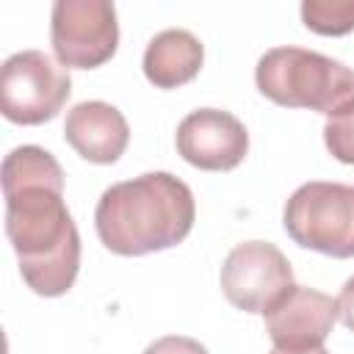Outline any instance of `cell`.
<instances>
[{
  "label": "cell",
  "instance_id": "1",
  "mask_svg": "<svg viewBox=\"0 0 354 354\" xmlns=\"http://www.w3.org/2000/svg\"><path fill=\"white\" fill-rule=\"evenodd\" d=\"M6 235L25 285L39 296H64L80 268V235L64 202V169L41 147L25 144L3 160Z\"/></svg>",
  "mask_w": 354,
  "mask_h": 354
},
{
  "label": "cell",
  "instance_id": "2",
  "mask_svg": "<svg viewBox=\"0 0 354 354\" xmlns=\"http://www.w3.org/2000/svg\"><path fill=\"white\" fill-rule=\"evenodd\" d=\"M196 205L191 188L169 171L113 183L102 191L94 227L105 249L122 257H141L183 243L194 227Z\"/></svg>",
  "mask_w": 354,
  "mask_h": 354
},
{
  "label": "cell",
  "instance_id": "3",
  "mask_svg": "<svg viewBox=\"0 0 354 354\" xmlns=\"http://www.w3.org/2000/svg\"><path fill=\"white\" fill-rule=\"evenodd\" d=\"M254 83L282 108L337 113L354 102V69L304 47H274L260 55Z\"/></svg>",
  "mask_w": 354,
  "mask_h": 354
},
{
  "label": "cell",
  "instance_id": "4",
  "mask_svg": "<svg viewBox=\"0 0 354 354\" xmlns=\"http://www.w3.org/2000/svg\"><path fill=\"white\" fill-rule=\"evenodd\" d=\"M293 243L326 257H354V185L313 180L299 185L282 210Z\"/></svg>",
  "mask_w": 354,
  "mask_h": 354
},
{
  "label": "cell",
  "instance_id": "5",
  "mask_svg": "<svg viewBox=\"0 0 354 354\" xmlns=\"http://www.w3.org/2000/svg\"><path fill=\"white\" fill-rule=\"evenodd\" d=\"M72 94L66 66L41 50H22L3 61L0 111L14 124H44L58 116Z\"/></svg>",
  "mask_w": 354,
  "mask_h": 354
},
{
  "label": "cell",
  "instance_id": "6",
  "mask_svg": "<svg viewBox=\"0 0 354 354\" xmlns=\"http://www.w3.org/2000/svg\"><path fill=\"white\" fill-rule=\"evenodd\" d=\"M50 44L61 66L94 69L119 44L116 8L108 0H58L50 14Z\"/></svg>",
  "mask_w": 354,
  "mask_h": 354
},
{
  "label": "cell",
  "instance_id": "7",
  "mask_svg": "<svg viewBox=\"0 0 354 354\" xmlns=\"http://www.w3.org/2000/svg\"><path fill=\"white\" fill-rule=\"evenodd\" d=\"M293 285L288 257L268 241H243L221 266V290L243 313H266Z\"/></svg>",
  "mask_w": 354,
  "mask_h": 354
},
{
  "label": "cell",
  "instance_id": "8",
  "mask_svg": "<svg viewBox=\"0 0 354 354\" xmlns=\"http://www.w3.org/2000/svg\"><path fill=\"white\" fill-rule=\"evenodd\" d=\"M266 332L279 351H313L329 337L337 318V299L324 290L290 285L266 313Z\"/></svg>",
  "mask_w": 354,
  "mask_h": 354
},
{
  "label": "cell",
  "instance_id": "9",
  "mask_svg": "<svg viewBox=\"0 0 354 354\" xmlns=\"http://www.w3.org/2000/svg\"><path fill=\"white\" fill-rule=\"evenodd\" d=\"M174 144L185 163L202 171H230L246 158L249 133L230 111L199 108L177 124Z\"/></svg>",
  "mask_w": 354,
  "mask_h": 354
},
{
  "label": "cell",
  "instance_id": "10",
  "mask_svg": "<svg viewBox=\"0 0 354 354\" xmlns=\"http://www.w3.org/2000/svg\"><path fill=\"white\" fill-rule=\"evenodd\" d=\"M66 144L88 163H116L130 141V127L122 111L102 100L77 102L64 122Z\"/></svg>",
  "mask_w": 354,
  "mask_h": 354
},
{
  "label": "cell",
  "instance_id": "11",
  "mask_svg": "<svg viewBox=\"0 0 354 354\" xmlns=\"http://www.w3.org/2000/svg\"><path fill=\"white\" fill-rule=\"evenodd\" d=\"M205 61L202 41L185 28L160 30L144 50V77L155 88H180L191 83Z\"/></svg>",
  "mask_w": 354,
  "mask_h": 354
},
{
  "label": "cell",
  "instance_id": "12",
  "mask_svg": "<svg viewBox=\"0 0 354 354\" xmlns=\"http://www.w3.org/2000/svg\"><path fill=\"white\" fill-rule=\"evenodd\" d=\"M301 22L321 36H346L354 30V0H304Z\"/></svg>",
  "mask_w": 354,
  "mask_h": 354
},
{
  "label": "cell",
  "instance_id": "13",
  "mask_svg": "<svg viewBox=\"0 0 354 354\" xmlns=\"http://www.w3.org/2000/svg\"><path fill=\"white\" fill-rule=\"evenodd\" d=\"M324 144L329 155L340 163L354 166V102L326 116L324 122Z\"/></svg>",
  "mask_w": 354,
  "mask_h": 354
},
{
  "label": "cell",
  "instance_id": "14",
  "mask_svg": "<svg viewBox=\"0 0 354 354\" xmlns=\"http://www.w3.org/2000/svg\"><path fill=\"white\" fill-rule=\"evenodd\" d=\"M144 354H210L199 340L194 337H185V335H166V337H158L152 340Z\"/></svg>",
  "mask_w": 354,
  "mask_h": 354
},
{
  "label": "cell",
  "instance_id": "15",
  "mask_svg": "<svg viewBox=\"0 0 354 354\" xmlns=\"http://www.w3.org/2000/svg\"><path fill=\"white\" fill-rule=\"evenodd\" d=\"M337 315L354 332V277L346 279V285H343V290L337 296Z\"/></svg>",
  "mask_w": 354,
  "mask_h": 354
},
{
  "label": "cell",
  "instance_id": "16",
  "mask_svg": "<svg viewBox=\"0 0 354 354\" xmlns=\"http://www.w3.org/2000/svg\"><path fill=\"white\" fill-rule=\"evenodd\" d=\"M271 354H329V351L321 346V348H313V351H279V348H274Z\"/></svg>",
  "mask_w": 354,
  "mask_h": 354
}]
</instances>
